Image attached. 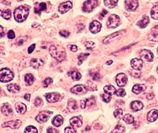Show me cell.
<instances>
[{
  "mask_svg": "<svg viewBox=\"0 0 158 133\" xmlns=\"http://www.w3.org/2000/svg\"><path fill=\"white\" fill-rule=\"evenodd\" d=\"M21 125V121L20 120L12 121L9 122H6L2 124V127H10L12 129H17Z\"/></svg>",
  "mask_w": 158,
  "mask_h": 133,
  "instance_id": "cell-14",
  "label": "cell"
},
{
  "mask_svg": "<svg viewBox=\"0 0 158 133\" xmlns=\"http://www.w3.org/2000/svg\"><path fill=\"white\" fill-rule=\"evenodd\" d=\"M2 113L6 116H10L13 114V110L8 103H5L1 108Z\"/></svg>",
  "mask_w": 158,
  "mask_h": 133,
  "instance_id": "cell-19",
  "label": "cell"
},
{
  "mask_svg": "<svg viewBox=\"0 0 158 133\" xmlns=\"http://www.w3.org/2000/svg\"><path fill=\"white\" fill-rule=\"evenodd\" d=\"M52 123L53 125H55V126L60 127L63 123V118L62 117V116H60V115L56 116L55 117H54L52 121Z\"/></svg>",
  "mask_w": 158,
  "mask_h": 133,
  "instance_id": "cell-25",
  "label": "cell"
},
{
  "mask_svg": "<svg viewBox=\"0 0 158 133\" xmlns=\"http://www.w3.org/2000/svg\"><path fill=\"white\" fill-rule=\"evenodd\" d=\"M112 63H113L112 61H107V62L106 63V64H107V65H109V64H112Z\"/></svg>",
  "mask_w": 158,
  "mask_h": 133,
  "instance_id": "cell-60",
  "label": "cell"
},
{
  "mask_svg": "<svg viewBox=\"0 0 158 133\" xmlns=\"http://www.w3.org/2000/svg\"><path fill=\"white\" fill-rule=\"evenodd\" d=\"M141 56L143 59H144L147 61L151 62L152 61L153 58H154V55L153 54L150 52L149 50L143 49L141 52Z\"/></svg>",
  "mask_w": 158,
  "mask_h": 133,
  "instance_id": "cell-10",
  "label": "cell"
},
{
  "mask_svg": "<svg viewBox=\"0 0 158 133\" xmlns=\"http://www.w3.org/2000/svg\"><path fill=\"white\" fill-rule=\"evenodd\" d=\"M107 13V11L105 10H103V12H102L101 13H100V19H102L104 17H105Z\"/></svg>",
  "mask_w": 158,
  "mask_h": 133,
  "instance_id": "cell-54",
  "label": "cell"
},
{
  "mask_svg": "<svg viewBox=\"0 0 158 133\" xmlns=\"http://www.w3.org/2000/svg\"><path fill=\"white\" fill-rule=\"evenodd\" d=\"M85 102H86V105L88 106H92V105H94L95 103V99L94 97H91L87 99H85Z\"/></svg>",
  "mask_w": 158,
  "mask_h": 133,
  "instance_id": "cell-43",
  "label": "cell"
},
{
  "mask_svg": "<svg viewBox=\"0 0 158 133\" xmlns=\"http://www.w3.org/2000/svg\"><path fill=\"white\" fill-rule=\"evenodd\" d=\"M120 17L116 15H111L107 21V26L109 28H116L120 24Z\"/></svg>",
  "mask_w": 158,
  "mask_h": 133,
  "instance_id": "cell-4",
  "label": "cell"
},
{
  "mask_svg": "<svg viewBox=\"0 0 158 133\" xmlns=\"http://www.w3.org/2000/svg\"><path fill=\"white\" fill-rule=\"evenodd\" d=\"M80 106L82 107V109H85V108L86 107V106H87V105H86V102H85V100H82L81 103H80Z\"/></svg>",
  "mask_w": 158,
  "mask_h": 133,
  "instance_id": "cell-55",
  "label": "cell"
},
{
  "mask_svg": "<svg viewBox=\"0 0 158 133\" xmlns=\"http://www.w3.org/2000/svg\"><path fill=\"white\" fill-rule=\"evenodd\" d=\"M123 121L126 123L127 124H132L134 122V118L132 115L130 114H126L123 118Z\"/></svg>",
  "mask_w": 158,
  "mask_h": 133,
  "instance_id": "cell-34",
  "label": "cell"
},
{
  "mask_svg": "<svg viewBox=\"0 0 158 133\" xmlns=\"http://www.w3.org/2000/svg\"><path fill=\"white\" fill-rule=\"evenodd\" d=\"M153 94L152 93H149V94H148V95H147V97L148 98V99H152L153 98Z\"/></svg>",
  "mask_w": 158,
  "mask_h": 133,
  "instance_id": "cell-58",
  "label": "cell"
},
{
  "mask_svg": "<svg viewBox=\"0 0 158 133\" xmlns=\"http://www.w3.org/2000/svg\"><path fill=\"white\" fill-rule=\"evenodd\" d=\"M116 95L118 96H124L126 95V92H125V90L123 88H120L116 92Z\"/></svg>",
  "mask_w": 158,
  "mask_h": 133,
  "instance_id": "cell-45",
  "label": "cell"
},
{
  "mask_svg": "<svg viewBox=\"0 0 158 133\" xmlns=\"http://www.w3.org/2000/svg\"><path fill=\"white\" fill-rule=\"evenodd\" d=\"M68 48L72 52H76L77 51V47L75 45H69Z\"/></svg>",
  "mask_w": 158,
  "mask_h": 133,
  "instance_id": "cell-51",
  "label": "cell"
},
{
  "mask_svg": "<svg viewBox=\"0 0 158 133\" xmlns=\"http://www.w3.org/2000/svg\"><path fill=\"white\" fill-rule=\"evenodd\" d=\"M11 15H12V12L10 9H7L1 12V17L6 20L10 19Z\"/></svg>",
  "mask_w": 158,
  "mask_h": 133,
  "instance_id": "cell-35",
  "label": "cell"
},
{
  "mask_svg": "<svg viewBox=\"0 0 158 133\" xmlns=\"http://www.w3.org/2000/svg\"><path fill=\"white\" fill-rule=\"evenodd\" d=\"M150 14H151V17L153 19L158 20V5L152 7Z\"/></svg>",
  "mask_w": 158,
  "mask_h": 133,
  "instance_id": "cell-32",
  "label": "cell"
},
{
  "mask_svg": "<svg viewBox=\"0 0 158 133\" xmlns=\"http://www.w3.org/2000/svg\"><path fill=\"white\" fill-rule=\"evenodd\" d=\"M110 95L107 94V93H104V94L102 95V98H103V100L104 102H105L106 103H108L110 102V100L111 99V97Z\"/></svg>",
  "mask_w": 158,
  "mask_h": 133,
  "instance_id": "cell-41",
  "label": "cell"
},
{
  "mask_svg": "<svg viewBox=\"0 0 158 133\" xmlns=\"http://www.w3.org/2000/svg\"><path fill=\"white\" fill-rule=\"evenodd\" d=\"M158 117V110L156 109H153L150 110V112L148 114V116H147V119L150 123H152L154 122Z\"/></svg>",
  "mask_w": 158,
  "mask_h": 133,
  "instance_id": "cell-18",
  "label": "cell"
},
{
  "mask_svg": "<svg viewBox=\"0 0 158 133\" xmlns=\"http://www.w3.org/2000/svg\"><path fill=\"white\" fill-rule=\"evenodd\" d=\"M34 104H35V105L37 107H41L43 105V102H42V99L40 98H37L35 100Z\"/></svg>",
  "mask_w": 158,
  "mask_h": 133,
  "instance_id": "cell-46",
  "label": "cell"
},
{
  "mask_svg": "<svg viewBox=\"0 0 158 133\" xmlns=\"http://www.w3.org/2000/svg\"><path fill=\"white\" fill-rule=\"evenodd\" d=\"M60 35H62V37H67L70 35V32H68V31H66V30H62V31L60 32Z\"/></svg>",
  "mask_w": 158,
  "mask_h": 133,
  "instance_id": "cell-49",
  "label": "cell"
},
{
  "mask_svg": "<svg viewBox=\"0 0 158 133\" xmlns=\"http://www.w3.org/2000/svg\"><path fill=\"white\" fill-rule=\"evenodd\" d=\"M105 2V5L109 8H113L117 5L118 1H112V0H106V1H104Z\"/></svg>",
  "mask_w": 158,
  "mask_h": 133,
  "instance_id": "cell-33",
  "label": "cell"
},
{
  "mask_svg": "<svg viewBox=\"0 0 158 133\" xmlns=\"http://www.w3.org/2000/svg\"><path fill=\"white\" fill-rule=\"evenodd\" d=\"M53 82V80L51 78H47L46 79H45V80L43 81V86H44V87L46 88L48 87V86L51 84Z\"/></svg>",
  "mask_w": 158,
  "mask_h": 133,
  "instance_id": "cell-42",
  "label": "cell"
},
{
  "mask_svg": "<svg viewBox=\"0 0 158 133\" xmlns=\"http://www.w3.org/2000/svg\"><path fill=\"white\" fill-rule=\"evenodd\" d=\"M149 17L148 16L145 15L143 16L142 20L139 21L137 25L141 28H145L149 24Z\"/></svg>",
  "mask_w": 158,
  "mask_h": 133,
  "instance_id": "cell-27",
  "label": "cell"
},
{
  "mask_svg": "<svg viewBox=\"0 0 158 133\" xmlns=\"http://www.w3.org/2000/svg\"><path fill=\"white\" fill-rule=\"evenodd\" d=\"M143 107V103L140 101H134L130 104L131 109L133 111H134V112H137V111L141 110Z\"/></svg>",
  "mask_w": 158,
  "mask_h": 133,
  "instance_id": "cell-21",
  "label": "cell"
},
{
  "mask_svg": "<svg viewBox=\"0 0 158 133\" xmlns=\"http://www.w3.org/2000/svg\"><path fill=\"white\" fill-rule=\"evenodd\" d=\"M70 74H71V78H72L73 80L77 81V80H80V79L81 78V74L78 71H72Z\"/></svg>",
  "mask_w": 158,
  "mask_h": 133,
  "instance_id": "cell-36",
  "label": "cell"
},
{
  "mask_svg": "<svg viewBox=\"0 0 158 133\" xmlns=\"http://www.w3.org/2000/svg\"><path fill=\"white\" fill-rule=\"evenodd\" d=\"M104 91L106 93L112 95L114 93H116V88L112 85H107L104 88Z\"/></svg>",
  "mask_w": 158,
  "mask_h": 133,
  "instance_id": "cell-28",
  "label": "cell"
},
{
  "mask_svg": "<svg viewBox=\"0 0 158 133\" xmlns=\"http://www.w3.org/2000/svg\"><path fill=\"white\" fill-rule=\"evenodd\" d=\"M114 116L115 117L118 119H120L121 118L122 116H123V110L121 109H118L115 111H114Z\"/></svg>",
  "mask_w": 158,
  "mask_h": 133,
  "instance_id": "cell-39",
  "label": "cell"
},
{
  "mask_svg": "<svg viewBox=\"0 0 158 133\" xmlns=\"http://www.w3.org/2000/svg\"><path fill=\"white\" fill-rule=\"evenodd\" d=\"M127 80L128 79L126 74H125L124 73H119L116 76V83L118 86H119L120 87H123V86L126 85Z\"/></svg>",
  "mask_w": 158,
  "mask_h": 133,
  "instance_id": "cell-8",
  "label": "cell"
},
{
  "mask_svg": "<svg viewBox=\"0 0 158 133\" xmlns=\"http://www.w3.org/2000/svg\"><path fill=\"white\" fill-rule=\"evenodd\" d=\"M98 5V1L95 0L85 1L83 5V10L85 12H91L96 8Z\"/></svg>",
  "mask_w": 158,
  "mask_h": 133,
  "instance_id": "cell-5",
  "label": "cell"
},
{
  "mask_svg": "<svg viewBox=\"0 0 158 133\" xmlns=\"http://www.w3.org/2000/svg\"><path fill=\"white\" fill-rule=\"evenodd\" d=\"M7 35H8V37L10 39H13L15 37V32H14L12 30H10L8 31V34H7Z\"/></svg>",
  "mask_w": 158,
  "mask_h": 133,
  "instance_id": "cell-48",
  "label": "cell"
},
{
  "mask_svg": "<svg viewBox=\"0 0 158 133\" xmlns=\"http://www.w3.org/2000/svg\"><path fill=\"white\" fill-rule=\"evenodd\" d=\"M20 87L16 84H10L8 85V90L12 93H17L20 91Z\"/></svg>",
  "mask_w": 158,
  "mask_h": 133,
  "instance_id": "cell-31",
  "label": "cell"
},
{
  "mask_svg": "<svg viewBox=\"0 0 158 133\" xmlns=\"http://www.w3.org/2000/svg\"><path fill=\"white\" fill-rule=\"evenodd\" d=\"M71 7H72V3H71V1H68L61 3L59 6L58 10L61 13L63 14L68 12L69 10H70Z\"/></svg>",
  "mask_w": 158,
  "mask_h": 133,
  "instance_id": "cell-7",
  "label": "cell"
},
{
  "mask_svg": "<svg viewBox=\"0 0 158 133\" xmlns=\"http://www.w3.org/2000/svg\"><path fill=\"white\" fill-rule=\"evenodd\" d=\"M46 99L49 103H55L60 99V95L58 93H50L46 95Z\"/></svg>",
  "mask_w": 158,
  "mask_h": 133,
  "instance_id": "cell-11",
  "label": "cell"
},
{
  "mask_svg": "<svg viewBox=\"0 0 158 133\" xmlns=\"http://www.w3.org/2000/svg\"><path fill=\"white\" fill-rule=\"evenodd\" d=\"M64 133H76V131L72 127H67L64 129Z\"/></svg>",
  "mask_w": 158,
  "mask_h": 133,
  "instance_id": "cell-47",
  "label": "cell"
},
{
  "mask_svg": "<svg viewBox=\"0 0 158 133\" xmlns=\"http://www.w3.org/2000/svg\"><path fill=\"white\" fill-rule=\"evenodd\" d=\"M52 114L53 113L50 112V111H42V112H40L37 115L36 117H35V119L39 123H46L49 119V117L51 116Z\"/></svg>",
  "mask_w": 158,
  "mask_h": 133,
  "instance_id": "cell-6",
  "label": "cell"
},
{
  "mask_svg": "<svg viewBox=\"0 0 158 133\" xmlns=\"http://www.w3.org/2000/svg\"><path fill=\"white\" fill-rule=\"evenodd\" d=\"M131 66L135 70H141L143 66V61L142 59L135 58L131 61Z\"/></svg>",
  "mask_w": 158,
  "mask_h": 133,
  "instance_id": "cell-13",
  "label": "cell"
},
{
  "mask_svg": "<svg viewBox=\"0 0 158 133\" xmlns=\"http://www.w3.org/2000/svg\"><path fill=\"white\" fill-rule=\"evenodd\" d=\"M35 44L31 45L28 49V52L29 54H31L32 52L34 51V50L35 49Z\"/></svg>",
  "mask_w": 158,
  "mask_h": 133,
  "instance_id": "cell-53",
  "label": "cell"
},
{
  "mask_svg": "<svg viewBox=\"0 0 158 133\" xmlns=\"http://www.w3.org/2000/svg\"><path fill=\"white\" fill-rule=\"evenodd\" d=\"M24 99H26V100H27V101H29L30 99V95L29 94V93H26V94L25 95V96H24Z\"/></svg>",
  "mask_w": 158,
  "mask_h": 133,
  "instance_id": "cell-56",
  "label": "cell"
},
{
  "mask_svg": "<svg viewBox=\"0 0 158 133\" xmlns=\"http://www.w3.org/2000/svg\"><path fill=\"white\" fill-rule=\"evenodd\" d=\"M84 44L85 45L86 48H87V49H92L94 48L95 44L93 42H90V41H87L84 43Z\"/></svg>",
  "mask_w": 158,
  "mask_h": 133,
  "instance_id": "cell-44",
  "label": "cell"
},
{
  "mask_svg": "<svg viewBox=\"0 0 158 133\" xmlns=\"http://www.w3.org/2000/svg\"><path fill=\"white\" fill-rule=\"evenodd\" d=\"M121 32H116V33H114L109 36H107L106 39H105V40L103 41V44H108V43L111 42V41L114 40V39H115L117 37H118V36L121 35L122 34Z\"/></svg>",
  "mask_w": 158,
  "mask_h": 133,
  "instance_id": "cell-23",
  "label": "cell"
},
{
  "mask_svg": "<svg viewBox=\"0 0 158 133\" xmlns=\"http://www.w3.org/2000/svg\"><path fill=\"white\" fill-rule=\"evenodd\" d=\"M48 133H58V131L57 129H54L53 127H49L47 130Z\"/></svg>",
  "mask_w": 158,
  "mask_h": 133,
  "instance_id": "cell-52",
  "label": "cell"
},
{
  "mask_svg": "<svg viewBox=\"0 0 158 133\" xmlns=\"http://www.w3.org/2000/svg\"><path fill=\"white\" fill-rule=\"evenodd\" d=\"M125 131V127L121 125H118L112 131V133H123Z\"/></svg>",
  "mask_w": 158,
  "mask_h": 133,
  "instance_id": "cell-38",
  "label": "cell"
},
{
  "mask_svg": "<svg viewBox=\"0 0 158 133\" xmlns=\"http://www.w3.org/2000/svg\"><path fill=\"white\" fill-rule=\"evenodd\" d=\"M29 13V9L25 6H20L14 11V19L17 22H23L27 19Z\"/></svg>",
  "mask_w": 158,
  "mask_h": 133,
  "instance_id": "cell-2",
  "label": "cell"
},
{
  "mask_svg": "<svg viewBox=\"0 0 158 133\" xmlns=\"http://www.w3.org/2000/svg\"><path fill=\"white\" fill-rule=\"evenodd\" d=\"M5 35V32H3V28L2 26H1V37H3Z\"/></svg>",
  "mask_w": 158,
  "mask_h": 133,
  "instance_id": "cell-59",
  "label": "cell"
},
{
  "mask_svg": "<svg viewBox=\"0 0 158 133\" xmlns=\"http://www.w3.org/2000/svg\"><path fill=\"white\" fill-rule=\"evenodd\" d=\"M89 56V54H85V53L80 54L78 56V59L79 60V64H82V62H83Z\"/></svg>",
  "mask_w": 158,
  "mask_h": 133,
  "instance_id": "cell-40",
  "label": "cell"
},
{
  "mask_svg": "<svg viewBox=\"0 0 158 133\" xmlns=\"http://www.w3.org/2000/svg\"><path fill=\"white\" fill-rule=\"evenodd\" d=\"M157 52H158V49H157Z\"/></svg>",
  "mask_w": 158,
  "mask_h": 133,
  "instance_id": "cell-62",
  "label": "cell"
},
{
  "mask_svg": "<svg viewBox=\"0 0 158 133\" xmlns=\"http://www.w3.org/2000/svg\"><path fill=\"white\" fill-rule=\"evenodd\" d=\"M146 87L145 85H139L136 84L134 86V87L132 88V92L135 94H139L140 93L143 92L146 90Z\"/></svg>",
  "mask_w": 158,
  "mask_h": 133,
  "instance_id": "cell-24",
  "label": "cell"
},
{
  "mask_svg": "<svg viewBox=\"0 0 158 133\" xmlns=\"http://www.w3.org/2000/svg\"><path fill=\"white\" fill-rule=\"evenodd\" d=\"M148 39L151 41H158V26L154 27L148 35Z\"/></svg>",
  "mask_w": 158,
  "mask_h": 133,
  "instance_id": "cell-15",
  "label": "cell"
},
{
  "mask_svg": "<svg viewBox=\"0 0 158 133\" xmlns=\"http://www.w3.org/2000/svg\"><path fill=\"white\" fill-rule=\"evenodd\" d=\"M24 41L22 40L21 38L19 39V40H18V44H19V45H22L24 44Z\"/></svg>",
  "mask_w": 158,
  "mask_h": 133,
  "instance_id": "cell-57",
  "label": "cell"
},
{
  "mask_svg": "<svg viewBox=\"0 0 158 133\" xmlns=\"http://www.w3.org/2000/svg\"><path fill=\"white\" fill-rule=\"evenodd\" d=\"M101 24L98 21H93L92 22L90 23L89 29L93 34L98 33L101 29Z\"/></svg>",
  "mask_w": 158,
  "mask_h": 133,
  "instance_id": "cell-9",
  "label": "cell"
},
{
  "mask_svg": "<svg viewBox=\"0 0 158 133\" xmlns=\"http://www.w3.org/2000/svg\"><path fill=\"white\" fill-rule=\"evenodd\" d=\"M49 54L54 59L58 61L59 62H62L65 59L67 54L65 50L63 48L59 45H51L49 48Z\"/></svg>",
  "mask_w": 158,
  "mask_h": 133,
  "instance_id": "cell-1",
  "label": "cell"
},
{
  "mask_svg": "<svg viewBox=\"0 0 158 133\" xmlns=\"http://www.w3.org/2000/svg\"><path fill=\"white\" fill-rule=\"evenodd\" d=\"M71 92L75 94H84L87 92V88L82 85H77L71 89Z\"/></svg>",
  "mask_w": 158,
  "mask_h": 133,
  "instance_id": "cell-16",
  "label": "cell"
},
{
  "mask_svg": "<svg viewBox=\"0 0 158 133\" xmlns=\"http://www.w3.org/2000/svg\"><path fill=\"white\" fill-rule=\"evenodd\" d=\"M14 77L12 71L8 68H3L0 71V80L3 83L12 81Z\"/></svg>",
  "mask_w": 158,
  "mask_h": 133,
  "instance_id": "cell-3",
  "label": "cell"
},
{
  "mask_svg": "<svg viewBox=\"0 0 158 133\" xmlns=\"http://www.w3.org/2000/svg\"><path fill=\"white\" fill-rule=\"evenodd\" d=\"M68 109L71 112H73L74 111L77 109V103L74 100H69V103H68Z\"/></svg>",
  "mask_w": 158,
  "mask_h": 133,
  "instance_id": "cell-26",
  "label": "cell"
},
{
  "mask_svg": "<svg viewBox=\"0 0 158 133\" xmlns=\"http://www.w3.org/2000/svg\"><path fill=\"white\" fill-rule=\"evenodd\" d=\"M125 8H126L128 11H135L137 9V6L139 5V1H125Z\"/></svg>",
  "mask_w": 158,
  "mask_h": 133,
  "instance_id": "cell-12",
  "label": "cell"
},
{
  "mask_svg": "<svg viewBox=\"0 0 158 133\" xmlns=\"http://www.w3.org/2000/svg\"><path fill=\"white\" fill-rule=\"evenodd\" d=\"M46 10V4L45 3H41L39 4L37 6H35L34 8V12L35 13L41 14L42 11H44Z\"/></svg>",
  "mask_w": 158,
  "mask_h": 133,
  "instance_id": "cell-29",
  "label": "cell"
},
{
  "mask_svg": "<svg viewBox=\"0 0 158 133\" xmlns=\"http://www.w3.org/2000/svg\"><path fill=\"white\" fill-rule=\"evenodd\" d=\"M25 81L27 85H31L33 84V83L35 80V78L34 76L31 74H27L26 76H25Z\"/></svg>",
  "mask_w": 158,
  "mask_h": 133,
  "instance_id": "cell-30",
  "label": "cell"
},
{
  "mask_svg": "<svg viewBox=\"0 0 158 133\" xmlns=\"http://www.w3.org/2000/svg\"><path fill=\"white\" fill-rule=\"evenodd\" d=\"M30 64L32 67L35 68V69H38V68H41L43 65L44 62H43V61L41 59L34 58L30 61Z\"/></svg>",
  "mask_w": 158,
  "mask_h": 133,
  "instance_id": "cell-20",
  "label": "cell"
},
{
  "mask_svg": "<svg viewBox=\"0 0 158 133\" xmlns=\"http://www.w3.org/2000/svg\"><path fill=\"white\" fill-rule=\"evenodd\" d=\"M24 133H37V129L34 126H28L26 128Z\"/></svg>",
  "mask_w": 158,
  "mask_h": 133,
  "instance_id": "cell-37",
  "label": "cell"
},
{
  "mask_svg": "<svg viewBox=\"0 0 158 133\" xmlns=\"http://www.w3.org/2000/svg\"><path fill=\"white\" fill-rule=\"evenodd\" d=\"M70 125L75 128H78L82 125V119L78 117H73L70 120Z\"/></svg>",
  "mask_w": 158,
  "mask_h": 133,
  "instance_id": "cell-17",
  "label": "cell"
},
{
  "mask_svg": "<svg viewBox=\"0 0 158 133\" xmlns=\"http://www.w3.org/2000/svg\"><path fill=\"white\" fill-rule=\"evenodd\" d=\"M92 79L95 81H98L100 79V75L98 73H94L92 74Z\"/></svg>",
  "mask_w": 158,
  "mask_h": 133,
  "instance_id": "cell-50",
  "label": "cell"
},
{
  "mask_svg": "<svg viewBox=\"0 0 158 133\" xmlns=\"http://www.w3.org/2000/svg\"><path fill=\"white\" fill-rule=\"evenodd\" d=\"M157 73H158V68H157Z\"/></svg>",
  "mask_w": 158,
  "mask_h": 133,
  "instance_id": "cell-61",
  "label": "cell"
},
{
  "mask_svg": "<svg viewBox=\"0 0 158 133\" xmlns=\"http://www.w3.org/2000/svg\"><path fill=\"white\" fill-rule=\"evenodd\" d=\"M16 110L18 113L20 114H24L27 110V107L24 103L21 102H17L15 104Z\"/></svg>",
  "mask_w": 158,
  "mask_h": 133,
  "instance_id": "cell-22",
  "label": "cell"
}]
</instances>
